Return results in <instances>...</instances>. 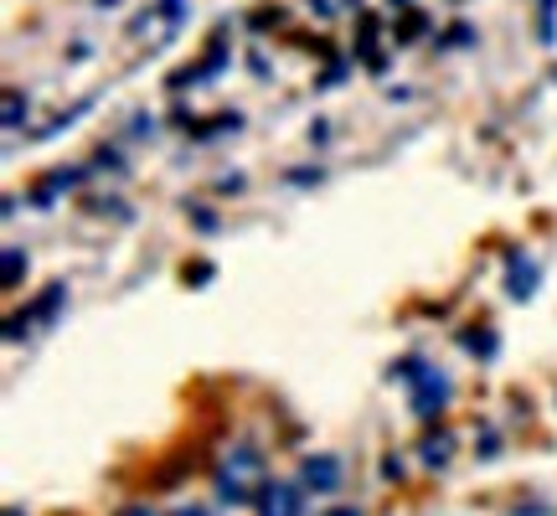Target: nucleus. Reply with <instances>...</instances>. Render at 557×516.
<instances>
[{
	"instance_id": "5",
	"label": "nucleus",
	"mask_w": 557,
	"mask_h": 516,
	"mask_svg": "<svg viewBox=\"0 0 557 516\" xmlns=\"http://www.w3.org/2000/svg\"><path fill=\"white\" fill-rule=\"evenodd\" d=\"M305 486H315V491H336V486H341V459L310 455V459H305Z\"/></svg>"
},
{
	"instance_id": "7",
	"label": "nucleus",
	"mask_w": 557,
	"mask_h": 516,
	"mask_svg": "<svg viewBox=\"0 0 557 516\" xmlns=\"http://www.w3.org/2000/svg\"><path fill=\"white\" fill-rule=\"evenodd\" d=\"M21 263H26V258H21V248H5V284H11V290L21 284Z\"/></svg>"
},
{
	"instance_id": "4",
	"label": "nucleus",
	"mask_w": 557,
	"mask_h": 516,
	"mask_svg": "<svg viewBox=\"0 0 557 516\" xmlns=\"http://www.w3.org/2000/svg\"><path fill=\"white\" fill-rule=\"evenodd\" d=\"M506 295H511V299H532V295H537V258H527V254L506 258Z\"/></svg>"
},
{
	"instance_id": "9",
	"label": "nucleus",
	"mask_w": 557,
	"mask_h": 516,
	"mask_svg": "<svg viewBox=\"0 0 557 516\" xmlns=\"http://www.w3.org/2000/svg\"><path fill=\"white\" fill-rule=\"evenodd\" d=\"M325 516H361V512H357V506H331Z\"/></svg>"
},
{
	"instance_id": "3",
	"label": "nucleus",
	"mask_w": 557,
	"mask_h": 516,
	"mask_svg": "<svg viewBox=\"0 0 557 516\" xmlns=\"http://www.w3.org/2000/svg\"><path fill=\"white\" fill-rule=\"evenodd\" d=\"M305 512V491L289 486V480H274L259 491V516H299Z\"/></svg>"
},
{
	"instance_id": "2",
	"label": "nucleus",
	"mask_w": 557,
	"mask_h": 516,
	"mask_svg": "<svg viewBox=\"0 0 557 516\" xmlns=\"http://www.w3.org/2000/svg\"><path fill=\"white\" fill-rule=\"evenodd\" d=\"M398 378L408 382V393H413V414L418 418H434V414H444V403L455 397V382L444 378L438 367H429L423 357H408V361H398Z\"/></svg>"
},
{
	"instance_id": "6",
	"label": "nucleus",
	"mask_w": 557,
	"mask_h": 516,
	"mask_svg": "<svg viewBox=\"0 0 557 516\" xmlns=\"http://www.w3.org/2000/svg\"><path fill=\"white\" fill-rule=\"evenodd\" d=\"M449 450H455V439H449V434H429V439H423V459H429V465H444V459H449Z\"/></svg>"
},
{
	"instance_id": "1",
	"label": "nucleus",
	"mask_w": 557,
	"mask_h": 516,
	"mask_svg": "<svg viewBox=\"0 0 557 516\" xmlns=\"http://www.w3.org/2000/svg\"><path fill=\"white\" fill-rule=\"evenodd\" d=\"M259 491H263V455L253 450V444L227 450V459L218 465V501H227V506H248Z\"/></svg>"
},
{
	"instance_id": "8",
	"label": "nucleus",
	"mask_w": 557,
	"mask_h": 516,
	"mask_svg": "<svg viewBox=\"0 0 557 516\" xmlns=\"http://www.w3.org/2000/svg\"><path fill=\"white\" fill-rule=\"evenodd\" d=\"M5 124H11V130L21 124V94H11V99H5Z\"/></svg>"
},
{
	"instance_id": "11",
	"label": "nucleus",
	"mask_w": 557,
	"mask_h": 516,
	"mask_svg": "<svg viewBox=\"0 0 557 516\" xmlns=\"http://www.w3.org/2000/svg\"><path fill=\"white\" fill-rule=\"evenodd\" d=\"M176 516H207V512H197V506H191V512H176Z\"/></svg>"
},
{
	"instance_id": "10",
	"label": "nucleus",
	"mask_w": 557,
	"mask_h": 516,
	"mask_svg": "<svg viewBox=\"0 0 557 516\" xmlns=\"http://www.w3.org/2000/svg\"><path fill=\"white\" fill-rule=\"evenodd\" d=\"M120 516H156L150 506H129V512H120Z\"/></svg>"
}]
</instances>
